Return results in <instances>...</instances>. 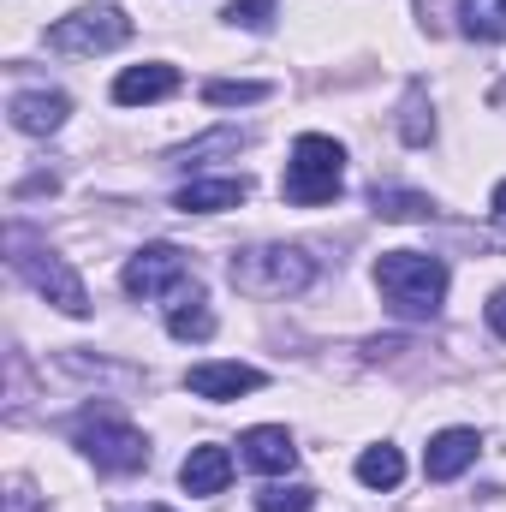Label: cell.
<instances>
[{"mask_svg": "<svg viewBox=\"0 0 506 512\" xmlns=\"http://www.w3.org/2000/svg\"><path fill=\"white\" fill-rule=\"evenodd\" d=\"M376 286H381V298H387L393 316L423 322V316H435L441 298H447V262L429 256V251H381Z\"/></svg>", "mask_w": 506, "mask_h": 512, "instance_id": "1", "label": "cell"}, {"mask_svg": "<svg viewBox=\"0 0 506 512\" xmlns=\"http://www.w3.org/2000/svg\"><path fill=\"white\" fill-rule=\"evenodd\" d=\"M346 185V149L322 131H304L292 143V161H286V179H280V197L298 203V209H322L334 203Z\"/></svg>", "mask_w": 506, "mask_h": 512, "instance_id": "2", "label": "cell"}, {"mask_svg": "<svg viewBox=\"0 0 506 512\" xmlns=\"http://www.w3.org/2000/svg\"><path fill=\"white\" fill-rule=\"evenodd\" d=\"M227 274L251 298H286V292H304L316 280V262L298 245H251V251H233Z\"/></svg>", "mask_w": 506, "mask_h": 512, "instance_id": "3", "label": "cell"}, {"mask_svg": "<svg viewBox=\"0 0 506 512\" xmlns=\"http://www.w3.org/2000/svg\"><path fill=\"white\" fill-rule=\"evenodd\" d=\"M72 441H78L102 471H143V465H149L143 429H131L114 405H84L78 423H72Z\"/></svg>", "mask_w": 506, "mask_h": 512, "instance_id": "4", "label": "cell"}, {"mask_svg": "<svg viewBox=\"0 0 506 512\" xmlns=\"http://www.w3.org/2000/svg\"><path fill=\"white\" fill-rule=\"evenodd\" d=\"M12 268H18V280H24L36 298H48L54 310H66V316H90V292H84V280L72 274V262L54 256V251L24 245L18 227H12Z\"/></svg>", "mask_w": 506, "mask_h": 512, "instance_id": "5", "label": "cell"}, {"mask_svg": "<svg viewBox=\"0 0 506 512\" xmlns=\"http://www.w3.org/2000/svg\"><path fill=\"white\" fill-rule=\"evenodd\" d=\"M131 42V18L120 6H78L72 18H60L48 30V48L60 54H78V60H96V54H114Z\"/></svg>", "mask_w": 506, "mask_h": 512, "instance_id": "6", "label": "cell"}, {"mask_svg": "<svg viewBox=\"0 0 506 512\" xmlns=\"http://www.w3.org/2000/svg\"><path fill=\"white\" fill-rule=\"evenodd\" d=\"M120 280H126L131 298H167V292H173L179 304H185V298H203L197 280H191V256L179 251V245H143V251L126 262Z\"/></svg>", "mask_w": 506, "mask_h": 512, "instance_id": "7", "label": "cell"}, {"mask_svg": "<svg viewBox=\"0 0 506 512\" xmlns=\"http://www.w3.org/2000/svg\"><path fill=\"white\" fill-rule=\"evenodd\" d=\"M477 453H483V435L477 429H441L429 441V453H423V477L429 483H453L465 465H477Z\"/></svg>", "mask_w": 506, "mask_h": 512, "instance_id": "8", "label": "cell"}, {"mask_svg": "<svg viewBox=\"0 0 506 512\" xmlns=\"http://www.w3.org/2000/svg\"><path fill=\"white\" fill-rule=\"evenodd\" d=\"M6 114H12V131H24V137H48V131L66 126L72 102H66L60 90H18Z\"/></svg>", "mask_w": 506, "mask_h": 512, "instance_id": "9", "label": "cell"}, {"mask_svg": "<svg viewBox=\"0 0 506 512\" xmlns=\"http://www.w3.org/2000/svg\"><path fill=\"white\" fill-rule=\"evenodd\" d=\"M262 382L268 376L251 364H191V376H185V387L197 399H239V393H256Z\"/></svg>", "mask_w": 506, "mask_h": 512, "instance_id": "10", "label": "cell"}, {"mask_svg": "<svg viewBox=\"0 0 506 512\" xmlns=\"http://www.w3.org/2000/svg\"><path fill=\"white\" fill-rule=\"evenodd\" d=\"M239 447H245V465L268 471V477H286V471L298 465V447H292V435H286L280 423H256V429H245Z\"/></svg>", "mask_w": 506, "mask_h": 512, "instance_id": "11", "label": "cell"}, {"mask_svg": "<svg viewBox=\"0 0 506 512\" xmlns=\"http://www.w3.org/2000/svg\"><path fill=\"white\" fill-rule=\"evenodd\" d=\"M245 197H251L245 179H191L173 197V209H185V215H221V209H239Z\"/></svg>", "mask_w": 506, "mask_h": 512, "instance_id": "12", "label": "cell"}, {"mask_svg": "<svg viewBox=\"0 0 506 512\" xmlns=\"http://www.w3.org/2000/svg\"><path fill=\"white\" fill-rule=\"evenodd\" d=\"M185 495H221L233 483V453L227 447H191V459L179 465Z\"/></svg>", "mask_w": 506, "mask_h": 512, "instance_id": "13", "label": "cell"}, {"mask_svg": "<svg viewBox=\"0 0 506 512\" xmlns=\"http://www.w3.org/2000/svg\"><path fill=\"white\" fill-rule=\"evenodd\" d=\"M179 90V72L173 66H131V72H120L114 78V102L120 108H143V102H161V96H173Z\"/></svg>", "mask_w": 506, "mask_h": 512, "instance_id": "14", "label": "cell"}, {"mask_svg": "<svg viewBox=\"0 0 506 512\" xmlns=\"http://www.w3.org/2000/svg\"><path fill=\"white\" fill-rule=\"evenodd\" d=\"M459 24L477 42H506V0H459Z\"/></svg>", "mask_w": 506, "mask_h": 512, "instance_id": "15", "label": "cell"}, {"mask_svg": "<svg viewBox=\"0 0 506 512\" xmlns=\"http://www.w3.org/2000/svg\"><path fill=\"white\" fill-rule=\"evenodd\" d=\"M399 477H405V459H399V447H387V441L358 459V483H364V489H399Z\"/></svg>", "mask_w": 506, "mask_h": 512, "instance_id": "16", "label": "cell"}, {"mask_svg": "<svg viewBox=\"0 0 506 512\" xmlns=\"http://www.w3.org/2000/svg\"><path fill=\"white\" fill-rule=\"evenodd\" d=\"M370 203H376L381 221H429V215H435V203H429L423 191H376Z\"/></svg>", "mask_w": 506, "mask_h": 512, "instance_id": "17", "label": "cell"}, {"mask_svg": "<svg viewBox=\"0 0 506 512\" xmlns=\"http://www.w3.org/2000/svg\"><path fill=\"white\" fill-rule=\"evenodd\" d=\"M203 102H209V108H245V102H268V84H256V78H215V84L203 90Z\"/></svg>", "mask_w": 506, "mask_h": 512, "instance_id": "18", "label": "cell"}, {"mask_svg": "<svg viewBox=\"0 0 506 512\" xmlns=\"http://www.w3.org/2000/svg\"><path fill=\"white\" fill-rule=\"evenodd\" d=\"M167 334H173V340H209V334H215V316L203 310V298H185V304H173Z\"/></svg>", "mask_w": 506, "mask_h": 512, "instance_id": "19", "label": "cell"}, {"mask_svg": "<svg viewBox=\"0 0 506 512\" xmlns=\"http://www.w3.org/2000/svg\"><path fill=\"white\" fill-rule=\"evenodd\" d=\"M399 137H405V143H429V137H435V114H429L423 84H411V96H405V108H399Z\"/></svg>", "mask_w": 506, "mask_h": 512, "instance_id": "20", "label": "cell"}, {"mask_svg": "<svg viewBox=\"0 0 506 512\" xmlns=\"http://www.w3.org/2000/svg\"><path fill=\"white\" fill-rule=\"evenodd\" d=\"M316 507V489L310 483H268L256 495V512H310Z\"/></svg>", "mask_w": 506, "mask_h": 512, "instance_id": "21", "label": "cell"}, {"mask_svg": "<svg viewBox=\"0 0 506 512\" xmlns=\"http://www.w3.org/2000/svg\"><path fill=\"white\" fill-rule=\"evenodd\" d=\"M221 149H227V155H239V149H245V131H209V137L185 143L173 161H179V167H191V161H203V155H221Z\"/></svg>", "mask_w": 506, "mask_h": 512, "instance_id": "22", "label": "cell"}, {"mask_svg": "<svg viewBox=\"0 0 506 512\" xmlns=\"http://www.w3.org/2000/svg\"><path fill=\"white\" fill-rule=\"evenodd\" d=\"M227 18H233L239 30H274L280 6H274V0H233V6H227Z\"/></svg>", "mask_w": 506, "mask_h": 512, "instance_id": "23", "label": "cell"}, {"mask_svg": "<svg viewBox=\"0 0 506 512\" xmlns=\"http://www.w3.org/2000/svg\"><path fill=\"white\" fill-rule=\"evenodd\" d=\"M42 501H36V489L24 483V477H12V489H6V512H36Z\"/></svg>", "mask_w": 506, "mask_h": 512, "instance_id": "24", "label": "cell"}, {"mask_svg": "<svg viewBox=\"0 0 506 512\" xmlns=\"http://www.w3.org/2000/svg\"><path fill=\"white\" fill-rule=\"evenodd\" d=\"M483 316H489V328H495V334L506 340V286L495 292V298H489V310H483Z\"/></svg>", "mask_w": 506, "mask_h": 512, "instance_id": "25", "label": "cell"}, {"mask_svg": "<svg viewBox=\"0 0 506 512\" xmlns=\"http://www.w3.org/2000/svg\"><path fill=\"white\" fill-rule=\"evenodd\" d=\"M489 215H495V221H506V179L495 185V197H489Z\"/></svg>", "mask_w": 506, "mask_h": 512, "instance_id": "26", "label": "cell"}, {"mask_svg": "<svg viewBox=\"0 0 506 512\" xmlns=\"http://www.w3.org/2000/svg\"><path fill=\"white\" fill-rule=\"evenodd\" d=\"M126 512H173V507H126Z\"/></svg>", "mask_w": 506, "mask_h": 512, "instance_id": "27", "label": "cell"}]
</instances>
